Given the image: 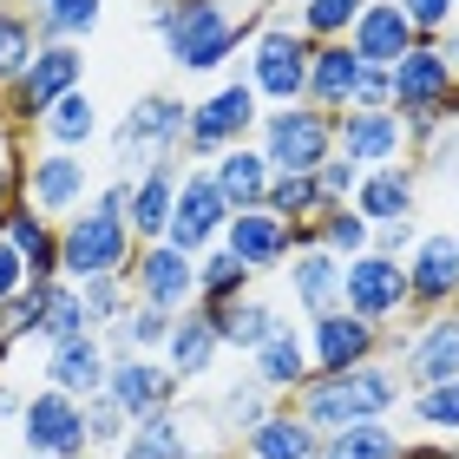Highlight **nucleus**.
<instances>
[{"instance_id":"412c9836","label":"nucleus","mask_w":459,"mask_h":459,"mask_svg":"<svg viewBox=\"0 0 459 459\" xmlns=\"http://www.w3.org/2000/svg\"><path fill=\"white\" fill-rule=\"evenodd\" d=\"M106 394L125 407V420H144V413H164L184 401L178 374L158 361V354H118V361L106 368Z\"/></svg>"},{"instance_id":"cd10ccee","label":"nucleus","mask_w":459,"mask_h":459,"mask_svg":"<svg viewBox=\"0 0 459 459\" xmlns=\"http://www.w3.org/2000/svg\"><path fill=\"white\" fill-rule=\"evenodd\" d=\"M282 289H289V302L302 308V322L342 308V256H328V249H316V243L296 249V256L282 263Z\"/></svg>"},{"instance_id":"c85d7f7f","label":"nucleus","mask_w":459,"mask_h":459,"mask_svg":"<svg viewBox=\"0 0 459 459\" xmlns=\"http://www.w3.org/2000/svg\"><path fill=\"white\" fill-rule=\"evenodd\" d=\"M361 59H354V47H348V39H328V47H316V53H308V106H316V112H328V118H335V112H348L354 106V86H361Z\"/></svg>"},{"instance_id":"7ed1b4c3","label":"nucleus","mask_w":459,"mask_h":459,"mask_svg":"<svg viewBox=\"0 0 459 459\" xmlns=\"http://www.w3.org/2000/svg\"><path fill=\"white\" fill-rule=\"evenodd\" d=\"M132 249H138V237H132V223H125V178L112 171L92 191L86 211H73L66 223H59V276H66V282L125 276Z\"/></svg>"},{"instance_id":"4be33fe9","label":"nucleus","mask_w":459,"mask_h":459,"mask_svg":"<svg viewBox=\"0 0 459 459\" xmlns=\"http://www.w3.org/2000/svg\"><path fill=\"white\" fill-rule=\"evenodd\" d=\"M217 249H230L249 276H269V269L282 276V263L296 256V223H282V217H269V211H230Z\"/></svg>"},{"instance_id":"c756f323","label":"nucleus","mask_w":459,"mask_h":459,"mask_svg":"<svg viewBox=\"0 0 459 459\" xmlns=\"http://www.w3.org/2000/svg\"><path fill=\"white\" fill-rule=\"evenodd\" d=\"M249 374H256V381L276 394V401H296V394L308 387V374H316V368H308V342H302V328L289 322L282 335H269L256 354H249Z\"/></svg>"},{"instance_id":"4d7b16f0","label":"nucleus","mask_w":459,"mask_h":459,"mask_svg":"<svg viewBox=\"0 0 459 459\" xmlns=\"http://www.w3.org/2000/svg\"><path fill=\"white\" fill-rule=\"evenodd\" d=\"M401 459H459V440H427V433H407Z\"/></svg>"},{"instance_id":"72a5a7b5","label":"nucleus","mask_w":459,"mask_h":459,"mask_svg":"<svg viewBox=\"0 0 459 459\" xmlns=\"http://www.w3.org/2000/svg\"><path fill=\"white\" fill-rule=\"evenodd\" d=\"M33 132H39V144H47V152H92V138L106 132V118H99V99L79 86V92L59 99V106L39 118Z\"/></svg>"},{"instance_id":"0eeeda50","label":"nucleus","mask_w":459,"mask_h":459,"mask_svg":"<svg viewBox=\"0 0 459 459\" xmlns=\"http://www.w3.org/2000/svg\"><path fill=\"white\" fill-rule=\"evenodd\" d=\"M79 86H86V47H59V39H53V47H33V59L20 66V79L0 92V118L27 138L33 125L47 118L66 92H79Z\"/></svg>"},{"instance_id":"5701e85b","label":"nucleus","mask_w":459,"mask_h":459,"mask_svg":"<svg viewBox=\"0 0 459 459\" xmlns=\"http://www.w3.org/2000/svg\"><path fill=\"white\" fill-rule=\"evenodd\" d=\"M348 204H354V211H361L374 230L420 217V164L401 158V164H381V171H361V184H354Z\"/></svg>"},{"instance_id":"58836bf2","label":"nucleus","mask_w":459,"mask_h":459,"mask_svg":"<svg viewBox=\"0 0 459 459\" xmlns=\"http://www.w3.org/2000/svg\"><path fill=\"white\" fill-rule=\"evenodd\" d=\"M73 335H92L86 302H79V289H73L66 276H59V282H39V348L73 342Z\"/></svg>"},{"instance_id":"79ce46f5","label":"nucleus","mask_w":459,"mask_h":459,"mask_svg":"<svg viewBox=\"0 0 459 459\" xmlns=\"http://www.w3.org/2000/svg\"><path fill=\"white\" fill-rule=\"evenodd\" d=\"M407 433L394 420H361V427H342L322 440V459H401Z\"/></svg>"},{"instance_id":"680f3d73","label":"nucleus","mask_w":459,"mask_h":459,"mask_svg":"<svg viewBox=\"0 0 459 459\" xmlns=\"http://www.w3.org/2000/svg\"><path fill=\"white\" fill-rule=\"evenodd\" d=\"M27 459H47V453H27Z\"/></svg>"},{"instance_id":"6e6552de","label":"nucleus","mask_w":459,"mask_h":459,"mask_svg":"<svg viewBox=\"0 0 459 459\" xmlns=\"http://www.w3.org/2000/svg\"><path fill=\"white\" fill-rule=\"evenodd\" d=\"M249 144L263 152V164L276 178L282 171H322V164L335 158V118L316 112L308 99H302V106H263Z\"/></svg>"},{"instance_id":"f704fd0d","label":"nucleus","mask_w":459,"mask_h":459,"mask_svg":"<svg viewBox=\"0 0 459 459\" xmlns=\"http://www.w3.org/2000/svg\"><path fill=\"white\" fill-rule=\"evenodd\" d=\"M33 39L39 47H86L99 33V20H106V0H33Z\"/></svg>"},{"instance_id":"e433bc0d","label":"nucleus","mask_w":459,"mask_h":459,"mask_svg":"<svg viewBox=\"0 0 459 459\" xmlns=\"http://www.w3.org/2000/svg\"><path fill=\"white\" fill-rule=\"evenodd\" d=\"M249 289H256V276H249L230 249H204V256H197V308H204V316L230 308L237 296H249Z\"/></svg>"},{"instance_id":"a19ab883","label":"nucleus","mask_w":459,"mask_h":459,"mask_svg":"<svg viewBox=\"0 0 459 459\" xmlns=\"http://www.w3.org/2000/svg\"><path fill=\"white\" fill-rule=\"evenodd\" d=\"M407 420L413 433H427V440H459V374L440 387H420V394H407Z\"/></svg>"},{"instance_id":"c9c22d12","label":"nucleus","mask_w":459,"mask_h":459,"mask_svg":"<svg viewBox=\"0 0 459 459\" xmlns=\"http://www.w3.org/2000/svg\"><path fill=\"white\" fill-rule=\"evenodd\" d=\"M269 407H282V401L256 381V374H237V381H223V387H217V401H211V427L223 433V440H243V433L256 427Z\"/></svg>"},{"instance_id":"f8f14e48","label":"nucleus","mask_w":459,"mask_h":459,"mask_svg":"<svg viewBox=\"0 0 459 459\" xmlns=\"http://www.w3.org/2000/svg\"><path fill=\"white\" fill-rule=\"evenodd\" d=\"M92 171H86V152H39L20 164V204H33L47 223H66L73 211H86L92 204Z\"/></svg>"},{"instance_id":"aec40b11","label":"nucleus","mask_w":459,"mask_h":459,"mask_svg":"<svg viewBox=\"0 0 459 459\" xmlns=\"http://www.w3.org/2000/svg\"><path fill=\"white\" fill-rule=\"evenodd\" d=\"M178 184H184V158H152V164H138V171L125 178V223H132L138 243H164Z\"/></svg>"},{"instance_id":"a878e982","label":"nucleus","mask_w":459,"mask_h":459,"mask_svg":"<svg viewBox=\"0 0 459 459\" xmlns=\"http://www.w3.org/2000/svg\"><path fill=\"white\" fill-rule=\"evenodd\" d=\"M348 47H354V59L361 66H394V59H407L413 47H420V33H413V20L394 7V0H368L361 7V20L348 27Z\"/></svg>"},{"instance_id":"9b49d317","label":"nucleus","mask_w":459,"mask_h":459,"mask_svg":"<svg viewBox=\"0 0 459 459\" xmlns=\"http://www.w3.org/2000/svg\"><path fill=\"white\" fill-rule=\"evenodd\" d=\"M342 308L348 316L387 328L413 322V302H407V263L401 256H381V249H361V256L342 263Z\"/></svg>"},{"instance_id":"37998d69","label":"nucleus","mask_w":459,"mask_h":459,"mask_svg":"<svg viewBox=\"0 0 459 459\" xmlns=\"http://www.w3.org/2000/svg\"><path fill=\"white\" fill-rule=\"evenodd\" d=\"M322 184L316 171H282V178H269V197H263V211L269 217H282V223H316L322 217Z\"/></svg>"},{"instance_id":"3c124183","label":"nucleus","mask_w":459,"mask_h":459,"mask_svg":"<svg viewBox=\"0 0 459 459\" xmlns=\"http://www.w3.org/2000/svg\"><path fill=\"white\" fill-rule=\"evenodd\" d=\"M394 7H401V13L413 20V33H420V39H440V33L453 27V20H459L453 0H394Z\"/></svg>"},{"instance_id":"4468645a","label":"nucleus","mask_w":459,"mask_h":459,"mask_svg":"<svg viewBox=\"0 0 459 459\" xmlns=\"http://www.w3.org/2000/svg\"><path fill=\"white\" fill-rule=\"evenodd\" d=\"M204 440H217L211 427V401H191V407H164V413H144L132 420L125 446L112 459H204Z\"/></svg>"},{"instance_id":"ea45409f","label":"nucleus","mask_w":459,"mask_h":459,"mask_svg":"<svg viewBox=\"0 0 459 459\" xmlns=\"http://www.w3.org/2000/svg\"><path fill=\"white\" fill-rule=\"evenodd\" d=\"M308 237H316V249H328V256H361V249H374V223L354 211V204H322V217L308 223Z\"/></svg>"},{"instance_id":"f3484780","label":"nucleus","mask_w":459,"mask_h":459,"mask_svg":"<svg viewBox=\"0 0 459 459\" xmlns=\"http://www.w3.org/2000/svg\"><path fill=\"white\" fill-rule=\"evenodd\" d=\"M302 342H308V368L316 374H348L361 361H387V335L348 308H328V316H308L302 322Z\"/></svg>"},{"instance_id":"de8ad7c7","label":"nucleus","mask_w":459,"mask_h":459,"mask_svg":"<svg viewBox=\"0 0 459 459\" xmlns=\"http://www.w3.org/2000/svg\"><path fill=\"white\" fill-rule=\"evenodd\" d=\"M20 342H39V282L20 289L13 302H0V368H7V354Z\"/></svg>"},{"instance_id":"2f4dec72","label":"nucleus","mask_w":459,"mask_h":459,"mask_svg":"<svg viewBox=\"0 0 459 459\" xmlns=\"http://www.w3.org/2000/svg\"><path fill=\"white\" fill-rule=\"evenodd\" d=\"M0 237L20 249V263H27V289L33 282H59V223H47L33 204H13L7 223H0Z\"/></svg>"},{"instance_id":"f03ea898","label":"nucleus","mask_w":459,"mask_h":459,"mask_svg":"<svg viewBox=\"0 0 459 459\" xmlns=\"http://www.w3.org/2000/svg\"><path fill=\"white\" fill-rule=\"evenodd\" d=\"M401 401H407V387H401V374H394V361H361L348 374H308V387L289 407L328 440V433L361 427V420H394Z\"/></svg>"},{"instance_id":"dca6fc26","label":"nucleus","mask_w":459,"mask_h":459,"mask_svg":"<svg viewBox=\"0 0 459 459\" xmlns=\"http://www.w3.org/2000/svg\"><path fill=\"white\" fill-rule=\"evenodd\" d=\"M401 263H407V302H413V316H440V308L459 302V230L453 223L420 230Z\"/></svg>"},{"instance_id":"9d476101","label":"nucleus","mask_w":459,"mask_h":459,"mask_svg":"<svg viewBox=\"0 0 459 459\" xmlns=\"http://www.w3.org/2000/svg\"><path fill=\"white\" fill-rule=\"evenodd\" d=\"M387 361L407 394L453 381L459 374V316L440 308V316H413L407 328H387Z\"/></svg>"},{"instance_id":"b1692460","label":"nucleus","mask_w":459,"mask_h":459,"mask_svg":"<svg viewBox=\"0 0 459 459\" xmlns=\"http://www.w3.org/2000/svg\"><path fill=\"white\" fill-rule=\"evenodd\" d=\"M106 368H112L106 342H99V335H73V342L47 348L39 387H59V394H73V401H92V394H106Z\"/></svg>"},{"instance_id":"864d4df0","label":"nucleus","mask_w":459,"mask_h":459,"mask_svg":"<svg viewBox=\"0 0 459 459\" xmlns=\"http://www.w3.org/2000/svg\"><path fill=\"white\" fill-rule=\"evenodd\" d=\"M348 112H387V73H381V66L361 73V86H354V106H348Z\"/></svg>"},{"instance_id":"bf43d9fd","label":"nucleus","mask_w":459,"mask_h":459,"mask_svg":"<svg viewBox=\"0 0 459 459\" xmlns=\"http://www.w3.org/2000/svg\"><path fill=\"white\" fill-rule=\"evenodd\" d=\"M433 47H440V59L453 66V79H459V20H453V27H446L440 39H433Z\"/></svg>"},{"instance_id":"7c9ffc66","label":"nucleus","mask_w":459,"mask_h":459,"mask_svg":"<svg viewBox=\"0 0 459 459\" xmlns=\"http://www.w3.org/2000/svg\"><path fill=\"white\" fill-rule=\"evenodd\" d=\"M211 322H217V335H223V354H243V361H249V354H256L269 335H282V328H289V316H282L269 296H256V289H249V296H237L230 308H217Z\"/></svg>"},{"instance_id":"423d86ee","label":"nucleus","mask_w":459,"mask_h":459,"mask_svg":"<svg viewBox=\"0 0 459 459\" xmlns=\"http://www.w3.org/2000/svg\"><path fill=\"white\" fill-rule=\"evenodd\" d=\"M184 125H191V99L184 92H138L132 106L118 112L112 125V164H118V178H132L138 164H152V158H184Z\"/></svg>"},{"instance_id":"e2e57ef3","label":"nucleus","mask_w":459,"mask_h":459,"mask_svg":"<svg viewBox=\"0 0 459 459\" xmlns=\"http://www.w3.org/2000/svg\"><path fill=\"white\" fill-rule=\"evenodd\" d=\"M0 132H7V118H0Z\"/></svg>"},{"instance_id":"49530a36","label":"nucleus","mask_w":459,"mask_h":459,"mask_svg":"<svg viewBox=\"0 0 459 459\" xmlns=\"http://www.w3.org/2000/svg\"><path fill=\"white\" fill-rule=\"evenodd\" d=\"M73 289H79V302H86L92 335H106L125 308H132V289H125V276H92V282H73Z\"/></svg>"},{"instance_id":"20e7f679","label":"nucleus","mask_w":459,"mask_h":459,"mask_svg":"<svg viewBox=\"0 0 459 459\" xmlns=\"http://www.w3.org/2000/svg\"><path fill=\"white\" fill-rule=\"evenodd\" d=\"M387 112H401L407 138H413V164H420V152L459 118V79H453V66L440 59L433 39H420L407 59L387 66Z\"/></svg>"},{"instance_id":"69168bd1","label":"nucleus","mask_w":459,"mask_h":459,"mask_svg":"<svg viewBox=\"0 0 459 459\" xmlns=\"http://www.w3.org/2000/svg\"><path fill=\"white\" fill-rule=\"evenodd\" d=\"M27 7H33V0H27Z\"/></svg>"},{"instance_id":"4c0bfd02","label":"nucleus","mask_w":459,"mask_h":459,"mask_svg":"<svg viewBox=\"0 0 459 459\" xmlns=\"http://www.w3.org/2000/svg\"><path fill=\"white\" fill-rule=\"evenodd\" d=\"M171 322H178V316H164V308H144V302H132V308H125V316L106 328V335H99V342H106V354H112V361H118V354H158V348H164V335H171Z\"/></svg>"},{"instance_id":"5fc2aeb1","label":"nucleus","mask_w":459,"mask_h":459,"mask_svg":"<svg viewBox=\"0 0 459 459\" xmlns=\"http://www.w3.org/2000/svg\"><path fill=\"white\" fill-rule=\"evenodd\" d=\"M20 289H27V263H20V249L0 237V302H13Z\"/></svg>"},{"instance_id":"393cba45","label":"nucleus","mask_w":459,"mask_h":459,"mask_svg":"<svg viewBox=\"0 0 459 459\" xmlns=\"http://www.w3.org/2000/svg\"><path fill=\"white\" fill-rule=\"evenodd\" d=\"M158 361L178 374V387H197L204 374H217V361H223L217 322L204 316V308H184V316L171 322V335H164V348H158Z\"/></svg>"},{"instance_id":"2eb2a0df","label":"nucleus","mask_w":459,"mask_h":459,"mask_svg":"<svg viewBox=\"0 0 459 459\" xmlns=\"http://www.w3.org/2000/svg\"><path fill=\"white\" fill-rule=\"evenodd\" d=\"M20 446L47 453V459H92L86 453V401H73V394H59V387H27Z\"/></svg>"},{"instance_id":"052dcab7","label":"nucleus","mask_w":459,"mask_h":459,"mask_svg":"<svg viewBox=\"0 0 459 459\" xmlns=\"http://www.w3.org/2000/svg\"><path fill=\"white\" fill-rule=\"evenodd\" d=\"M269 7H276V13H296V7H302V0H269Z\"/></svg>"},{"instance_id":"ddd939ff","label":"nucleus","mask_w":459,"mask_h":459,"mask_svg":"<svg viewBox=\"0 0 459 459\" xmlns=\"http://www.w3.org/2000/svg\"><path fill=\"white\" fill-rule=\"evenodd\" d=\"M125 289L144 308L184 316V308H197V256H184L171 243H138L132 263H125Z\"/></svg>"},{"instance_id":"338daca9","label":"nucleus","mask_w":459,"mask_h":459,"mask_svg":"<svg viewBox=\"0 0 459 459\" xmlns=\"http://www.w3.org/2000/svg\"><path fill=\"white\" fill-rule=\"evenodd\" d=\"M453 7H459V0H453Z\"/></svg>"},{"instance_id":"39448f33","label":"nucleus","mask_w":459,"mask_h":459,"mask_svg":"<svg viewBox=\"0 0 459 459\" xmlns=\"http://www.w3.org/2000/svg\"><path fill=\"white\" fill-rule=\"evenodd\" d=\"M308 39L296 33V20L269 7V20L256 27V39L243 47V86L263 99V106H302V92H308Z\"/></svg>"},{"instance_id":"c03bdc74","label":"nucleus","mask_w":459,"mask_h":459,"mask_svg":"<svg viewBox=\"0 0 459 459\" xmlns=\"http://www.w3.org/2000/svg\"><path fill=\"white\" fill-rule=\"evenodd\" d=\"M361 7L368 0H302L289 20H296V33L308 39V47H328V39H348V27L361 20Z\"/></svg>"},{"instance_id":"6ab92c4d","label":"nucleus","mask_w":459,"mask_h":459,"mask_svg":"<svg viewBox=\"0 0 459 459\" xmlns=\"http://www.w3.org/2000/svg\"><path fill=\"white\" fill-rule=\"evenodd\" d=\"M335 158L381 171V164L413 158V138H407L401 112H335Z\"/></svg>"},{"instance_id":"a211bd4d","label":"nucleus","mask_w":459,"mask_h":459,"mask_svg":"<svg viewBox=\"0 0 459 459\" xmlns=\"http://www.w3.org/2000/svg\"><path fill=\"white\" fill-rule=\"evenodd\" d=\"M223 223H230V204L211 184V171H204V164H184V184H178L171 223H164V243L184 249V256H204V249L223 243Z\"/></svg>"},{"instance_id":"f257e3e1","label":"nucleus","mask_w":459,"mask_h":459,"mask_svg":"<svg viewBox=\"0 0 459 459\" xmlns=\"http://www.w3.org/2000/svg\"><path fill=\"white\" fill-rule=\"evenodd\" d=\"M263 20H269V0H256V7H243V13H237V0H152L144 27L158 33V47L178 73L211 79L256 39Z\"/></svg>"},{"instance_id":"0e129e2a","label":"nucleus","mask_w":459,"mask_h":459,"mask_svg":"<svg viewBox=\"0 0 459 459\" xmlns=\"http://www.w3.org/2000/svg\"><path fill=\"white\" fill-rule=\"evenodd\" d=\"M453 316H459V302H453Z\"/></svg>"},{"instance_id":"13d9d810","label":"nucleus","mask_w":459,"mask_h":459,"mask_svg":"<svg viewBox=\"0 0 459 459\" xmlns=\"http://www.w3.org/2000/svg\"><path fill=\"white\" fill-rule=\"evenodd\" d=\"M20 407H27V394H20L13 381H0V420H20Z\"/></svg>"},{"instance_id":"8fccbe9b","label":"nucleus","mask_w":459,"mask_h":459,"mask_svg":"<svg viewBox=\"0 0 459 459\" xmlns=\"http://www.w3.org/2000/svg\"><path fill=\"white\" fill-rule=\"evenodd\" d=\"M20 164H27V138L13 132H0V223H7V211L20 204Z\"/></svg>"},{"instance_id":"6e6d98bb","label":"nucleus","mask_w":459,"mask_h":459,"mask_svg":"<svg viewBox=\"0 0 459 459\" xmlns=\"http://www.w3.org/2000/svg\"><path fill=\"white\" fill-rule=\"evenodd\" d=\"M413 237H420V217H407V223H387V230H374V249L381 256H407Z\"/></svg>"},{"instance_id":"473e14b6","label":"nucleus","mask_w":459,"mask_h":459,"mask_svg":"<svg viewBox=\"0 0 459 459\" xmlns=\"http://www.w3.org/2000/svg\"><path fill=\"white\" fill-rule=\"evenodd\" d=\"M204 171H211V184L223 191V204L230 211H263V197H269V164H263V152L256 144H230V152H217L211 164H204Z\"/></svg>"},{"instance_id":"a18cd8bd","label":"nucleus","mask_w":459,"mask_h":459,"mask_svg":"<svg viewBox=\"0 0 459 459\" xmlns=\"http://www.w3.org/2000/svg\"><path fill=\"white\" fill-rule=\"evenodd\" d=\"M33 47H39V39H33V13L0 0V92L20 79V66L33 59Z\"/></svg>"},{"instance_id":"bb28decb","label":"nucleus","mask_w":459,"mask_h":459,"mask_svg":"<svg viewBox=\"0 0 459 459\" xmlns=\"http://www.w3.org/2000/svg\"><path fill=\"white\" fill-rule=\"evenodd\" d=\"M237 459H322V433L282 401V407H269L263 420L237 440Z\"/></svg>"},{"instance_id":"09e8293b","label":"nucleus","mask_w":459,"mask_h":459,"mask_svg":"<svg viewBox=\"0 0 459 459\" xmlns=\"http://www.w3.org/2000/svg\"><path fill=\"white\" fill-rule=\"evenodd\" d=\"M125 433H132L125 407L112 401V394H92V401H86V453H118Z\"/></svg>"},{"instance_id":"603ef678","label":"nucleus","mask_w":459,"mask_h":459,"mask_svg":"<svg viewBox=\"0 0 459 459\" xmlns=\"http://www.w3.org/2000/svg\"><path fill=\"white\" fill-rule=\"evenodd\" d=\"M316 184H322V197H328V204H348V197H354V184H361V164L328 158L322 171H316Z\"/></svg>"},{"instance_id":"1a4fd4ad","label":"nucleus","mask_w":459,"mask_h":459,"mask_svg":"<svg viewBox=\"0 0 459 459\" xmlns=\"http://www.w3.org/2000/svg\"><path fill=\"white\" fill-rule=\"evenodd\" d=\"M263 118V99L243 79H217L204 99H191V125H184V164H211L230 144H249Z\"/></svg>"}]
</instances>
